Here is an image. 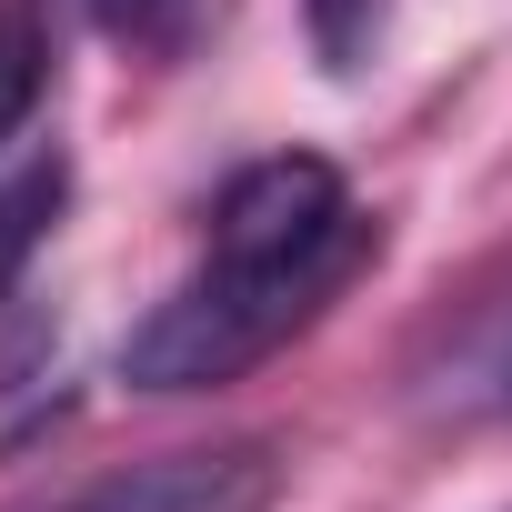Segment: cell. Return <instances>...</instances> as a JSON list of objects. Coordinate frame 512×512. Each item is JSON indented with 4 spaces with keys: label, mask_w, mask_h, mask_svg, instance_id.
<instances>
[{
    "label": "cell",
    "mask_w": 512,
    "mask_h": 512,
    "mask_svg": "<svg viewBox=\"0 0 512 512\" xmlns=\"http://www.w3.org/2000/svg\"><path fill=\"white\" fill-rule=\"evenodd\" d=\"M382 251V221L332 241V251H302V262H241V251H201V272L121 342V382L131 392H211V382H241L251 362H272L292 332H312Z\"/></svg>",
    "instance_id": "cell-1"
},
{
    "label": "cell",
    "mask_w": 512,
    "mask_h": 512,
    "mask_svg": "<svg viewBox=\"0 0 512 512\" xmlns=\"http://www.w3.org/2000/svg\"><path fill=\"white\" fill-rule=\"evenodd\" d=\"M282 492H292V452L272 432H221V442L121 462V472L61 492L51 512H272Z\"/></svg>",
    "instance_id": "cell-2"
},
{
    "label": "cell",
    "mask_w": 512,
    "mask_h": 512,
    "mask_svg": "<svg viewBox=\"0 0 512 512\" xmlns=\"http://www.w3.org/2000/svg\"><path fill=\"white\" fill-rule=\"evenodd\" d=\"M61 201H71V171H61V161H31L21 181H0V292L21 282V262L51 241Z\"/></svg>",
    "instance_id": "cell-3"
},
{
    "label": "cell",
    "mask_w": 512,
    "mask_h": 512,
    "mask_svg": "<svg viewBox=\"0 0 512 512\" xmlns=\"http://www.w3.org/2000/svg\"><path fill=\"white\" fill-rule=\"evenodd\" d=\"M41 91H51V41H41V21L21 11V0H0V141L31 131Z\"/></svg>",
    "instance_id": "cell-4"
},
{
    "label": "cell",
    "mask_w": 512,
    "mask_h": 512,
    "mask_svg": "<svg viewBox=\"0 0 512 512\" xmlns=\"http://www.w3.org/2000/svg\"><path fill=\"white\" fill-rule=\"evenodd\" d=\"M302 21H312V61L332 81H352L382 51V0H302Z\"/></svg>",
    "instance_id": "cell-5"
},
{
    "label": "cell",
    "mask_w": 512,
    "mask_h": 512,
    "mask_svg": "<svg viewBox=\"0 0 512 512\" xmlns=\"http://www.w3.org/2000/svg\"><path fill=\"white\" fill-rule=\"evenodd\" d=\"M91 11H101L111 31H131V21H151V0H91Z\"/></svg>",
    "instance_id": "cell-6"
}]
</instances>
